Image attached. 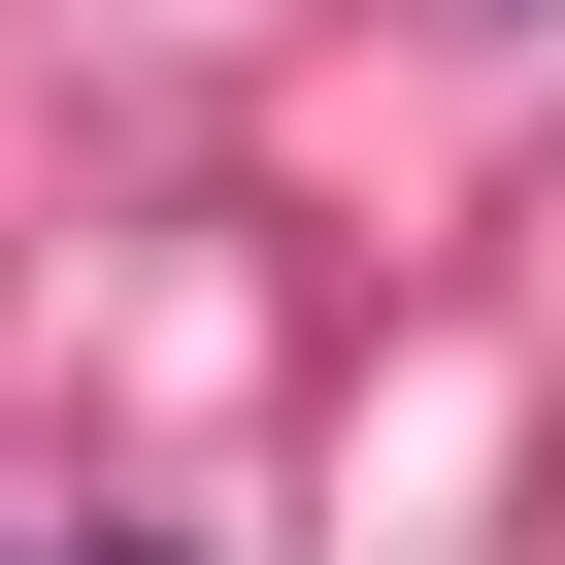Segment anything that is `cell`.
<instances>
[{"label":"cell","instance_id":"obj_1","mask_svg":"<svg viewBox=\"0 0 565 565\" xmlns=\"http://www.w3.org/2000/svg\"><path fill=\"white\" fill-rule=\"evenodd\" d=\"M100 565H134V532H100Z\"/></svg>","mask_w":565,"mask_h":565}]
</instances>
